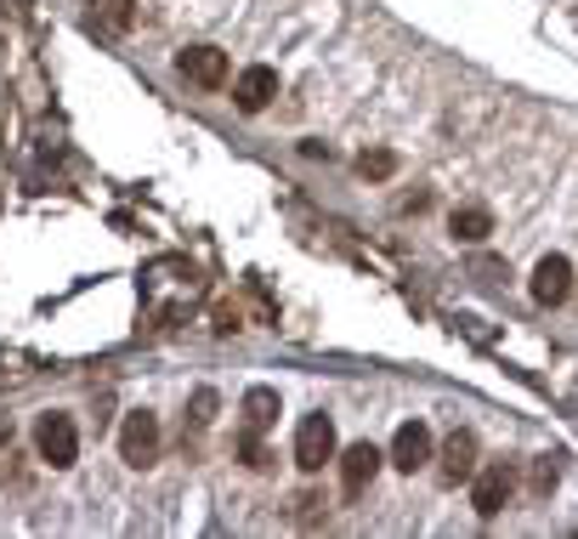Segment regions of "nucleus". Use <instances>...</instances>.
Instances as JSON below:
<instances>
[{
	"instance_id": "2",
	"label": "nucleus",
	"mask_w": 578,
	"mask_h": 539,
	"mask_svg": "<svg viewBox=\"0 0 578 539\" xmlns=\"http://www.w3.org/2000/svg\"><path fill=\"white\" fill-rule=\"evenodd\" d=\"M34 449H41V460L46 465H75V454H80V431H75V420L68 415H46L41 426H34Z\"/></svg>"
},
{
	"instance_id": "4",
	"label": "nucleus",
	"mask_w": 578,
	"mask_h": 539,
	"mask_svg": "<svg viewBox=\"0 0 578 539\" xmlns=\"http://www.w3.org/2000/svg\"><path fill=\"white\" fill-rule=\"evenodd\" d=\"M567 290H573V261L567 256H544L533 267V301L539 307H562Z\"/></svg>"
},
{
	"instance_id": "5",
	"label": "nucleus",
	"mask_w": 578,
	"mask_h": 539,
	"mask_svg": "<svg viewBox=\"0 0 578 539\" xmlns=\"http://www.w3.org/2000/svg\"><path fill=\"white\" fill-rule=\"evenodd\" d=\"M272 97H279V69H267V63H256V69H245L233 80V103L245 114H261Z\"/></svg>"
},
{
	"instance_id": "3",
	"label": "nucleus",
	"mask_w": 578,
	"mask_h": 539,
	"mask_svg": "<svg viewBox=\"0 0 578 539\" xmlns=\"http://www.w3.org/2000/svg\"><path fill=\"white\" fill-rule=\"evenodd\" d=\"M120 454H125V465H154V454H159V420L154 415H125V426H120Z\"/></svg>"
},
{
	"instance_id": "11",
	"label": "nucleus",
	"mask_w": 578,
	"mask_h": 539,
	"mask_svg": "<svg viewBox=\"0 0 578 539\" xmlns=\"http://www.w3.org/2000/svg\"><path fill=\"white\" fill-rule=\"evenodd\" d=\"M272 420H279V392H272V386H250L245 392V426L250 431H267Z\"/></svg>"
},
{
	"instance_id": "14",
	"label": "nucleus",
	"mask_w": 578,
	"mask_h": 539,
	"mask_svg": "<svg viewBox=\"0 0 578 539\" xmlns=\"http://www.w3.org/2000/svg\"><path fill=\"white\" fill-rule=\"evenodd\" d=\"M102 18H109V29H125V18H131V0H109V7H102Z\"/></svg>"
},
{
	"instance_id": "15",
	"label": "nucleus",
	"mask_w": 578,
	"mask_h": 539,
	"mask_svg": "<svg viewBox=\"0 0 578 539\" xmlns=\"http://www.w3.org/2000/svg\"><path fill=\"white\" fill-rule=\"evenodd\" d=\"M551 483H556V471H551V465L539 460V465H533V489H551Z\"/></svg>"
},
{
	"instance_id": "1",
	"label": "nucleus",
	"mask_w": 578,
	"mask_h": 539,
	"mask_svg": "<svg viewBox=\"0 0 578 539\" xmlns=\"http://www.w3.org/2000/svg\"><path fill=\"white\" fill-rule=\"evenodd\" d=\"M335 460V420L329 415H306L295 431V465L301 471H324Z\"/></svg>"
},
{
	"instance_id": "10",
	"label": "nucleus",
	"mask_w": 578,
	"mask_h": 539,
	"mask_svg": "<svg viewBox=\"0 0 578 539\" xmlns=\"http://www.w3.org/2000/svg\"><path fill=\"white\" fill-rule=\"evenodd\" d=\"M471 471H476V437L471 431H454L449 437V443H442V478H471Z\"/></svg>"
},
{
	"instance_id": "13",
	"label": "nucleus",
	"mask_w": 578,
	"mask_h": 539,
	"mask_svg": "<svg viewBox=\"0 0 578 539\" xmlns=\"http://www.w3.org/2000/svg\"><path fill=\"white\" fill-rule=\"evenodd\" d=\"M358 171H363V177H374V182H381V177H392V171H397V159H392V154L381 148V154H363V159H358Z\"/></svg>"
},
{
	"instance_id": "9",
	"label": "nucleus",
	"mask_w": 578,
	"mask_h": 539,
	"mask_svg": "<svg viewBox=\"0 0 578 539\" xmlns=\"http://www.w3.org/2000/svg\"><path fill=\"white\" fill-rule=\"evenodd\" d=\"M510 489H517V483H510V471H505V465H488V471H476L471 505H476L483 517H499V512H505V499H510Z\"/></svg>"
},
{
	"instance_id": "6",
	"label": "nucleus",
	"mask_w": 578,
	"mask_h": 539,
	"mask_svg": "<svg viewBox=\"0 0 578 539\" xmlns=\"http://www.w3.org/2000/svg\"><path fill=\"white\" fill-rule=\"evenodd\" d=\"M177 69H182V80L216 91V86L227 80V52H216V46H188V52L177 57Z\"/></svg>"
},
{
	"instance_id": "7",
	"label": "nucleus",
	"mask_w": 578,
	"mask_h": 539,
	"mask_svg": "<svg viewBox=\"0 0 578 539\" xmlns=\"http://www.w3.org/2000/svg\"><path fill=\"white\" fill-rule=\"evenodd\" d=\"M426 460H431V426L403 420V426L392 431V465H397V471H420Z\"/></svg>"
},
{
	"instance_id": "8",
	"label": "nucleus",
	"mask_w": 578,
	"mask_h": 539,
	"mask_svg": "<svg viewBox=\"0 0 578 539\" xmlns=\"http://www.w3.org/2000/svg\"><path fill=\"white\" fill-rule=\"evenodd\" d=\"M381 449H374V443H352L347 454H340V489H347V494H363L369 483H374V471H381Z\"/></svg>"
},
{
	"instance_id": "12",
	"label": "nucleus",
	"mask_w": 578,
	"mask_h": 539,
	"mask_svg": "<svg viewBox=\"0 0 578 539\" xmlns=\"http://www.w3.org/2000/svg\"><path fill=\"white\" fill-rule=\"evenodd\" d=\"M449 227H454V239H465V245H483L488 233H494V216H488L483 205H460Z\"/></svg>"
}]
</instances>
